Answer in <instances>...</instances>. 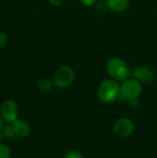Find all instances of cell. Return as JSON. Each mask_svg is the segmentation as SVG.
I'll use <instances>...</instances> for the list:
<instances>
[{
  "mask_svg": "<svg viewBox=\"0 0 157 158\" xmlns=\"http://www.w3.org/2000/svg\"><path fill=\"white\" fill-rule=\"evenodd\" d=\"M4 138H5V137H4V135H3V133H2V131H0V143H2V141L4 140Z\"/></svg>",
  "mask_w": 157,
  "mask_h": 158,
  "instance_id": "18",
  "label": "cell"
},
{
  "mask_svg": "<svg viewBox=\"0 0 157 158\" xmlns=\"http://www.w3.org/2000/svg\"><path fill=\"white\" fill-rule=\"evenodd\" d=\"M63 158H84L83 156L78 151H69L68 152Z\"/></svg>",
  "mask_w": 157,
  "mask_h": 158,
  "instance_id": "14",
  "label": "cell"
},
{
  "mask_svg": "<svg viewBox=\"0 0 157 158\" xmlns=\"http://www.w3.org/2000/svg\"><path fill=\"white\" fill-rule=\"evenodd\" d=\"M120 95V85L113 79L104 80L98 87L97 96L103 104H112Z\"/></svg>",
  "mask_w": 157,
  "mask_h": 158,
  "instance_id": "2",
  "label": "cell"
},
{
  "mask_svg": "<svg viewBox=\"0 0 157 158\" xmlns=\"http://www.w3.org/2000/svg\"><path fill=\"white\" fill-rule=\"evenodd\" d=\"M19 106L14 100H6L0 107V116L5 123L12 124L19 118Z\"/></svg>",
  "mask_w": 157,
  "mask_h": 158,
  "instance_id": "5",
  "label": "cell"
},
{
  "mask_svg": "<svg viewBox=\"0 0 157 158\" xmlns=\"http://www.w3.org/2000/svg\"><path fill=\"white\" fill-rule=\"evenodd\" d=\"M16 136L19 138H26L31 133V126L29 122L23 118H18L12 123Z\"/></svg>",
  "mask_w": 157,
  "mask_h": 158,
  "instance_id": "8",
  "label": "cell"
},
{
  "mask_svg": "<svg viewBox=\"0 0 157 158\" xmlns=\"http://www.w3.org/2000/svg\"><path fill=\"white\" fill-rule=\"evenodd\" d=\"M8 44V36L5 32H0V50L5 48Z\"/></svg>",
  "mask_w": 157,
  "mask_h": 158,
  "instance_id": "13",
  "label": "cell"
},
{
  "mask_svg": "<svg viewBox=\"0 0 157 158\" xmlns=\"http://www.w3.org/2000/svg\"><path fill=\"white\" fill-rule=\"evenodd\" d=\"M130 0H106L107 8L115 13H122L128 9Z\"/></svg>",
  "mask_w": 157,
  "mask_h": 158,
  "instance_id": "9",
  "label": "cell"
},
{
  "mask_svg": "<svg viewBox=\"0 0 157 158\" xmlns=\"http://www.w3.org/2000/svg\"><path fill=\"white\" fill-rule=\"evenodd\" d=\"M11 157V151L10 148L6 145L0 143V158H10Z\"/></svg>",
  "mask_w": 157,
  "mask_h": 158,
  "instance_id": "12",
  "label": "cell"
},
{
  "mask_svg": "<svg viewBox=\"0 0 157 158\" xmlns=\"http://www.w3.org/2000/svg\"><path fill=\"white\" fill-rule=\"evenodd\" d=\"M142 83L134 78L122 81V84L120 85V95L129 100L138 99V97L142 94Z\"/></svg>",
  "mask_w": 157,
  "mask_h": 158,
  "instance_id": "4",
  "label": "cell"
},
{
  "mask_svg": "<svg viewBox=\"0 0 157 158\" xmlns=\"http://www.w3.org/2000/svg\"><path fill=\"white\" fill-rule=\"evenodd\" d=\"M3 126H4V120H3V118H1V116H0V131L2 130Z\"/></svg>",
  "mask_w": 157,
  "mask_h": 158,
  "instance_id": "17",
  "label": "cell"
},
{
  "mask_svg": "<svg viewBox=\"0 0 157 158\" xmlns=\"http://www.w3.org/2000/svg\"><path fill=\"white\" fill-rule=\"evenodd\" d=\"M131 75L137 81L142 82H150L155 79L154 70L146 66H136L131 70Z\"/></svg>",
  "mask_w": 157,
  "mask_h": 158,
  "instance_id": "7",
  "label": "cell"
},
{
  "mask_svg": "<svg viewBox=\"0 0 157 158\" xmlns=\"http://www.w3.org/2000/svg\"><path fill=\"white\" fill-rule=\"evenodd\" d=\"M49 2L54 6H60L61 5H63L65 0H49Z\"/></svg>",
  "mask_w": 157,
  "mask_h": 158,
  "instance_id": "16",
  "label": "cell"
},
{
  "mask_svg": "<svg viewBox=\"0 0 157 158\" xmlns=\"http://www.w3.org/2000/svg\"><path fill=\"white\" fill-rule=\"evenodd\" d=\"M54 82L53 81L49 80V79H42L38 81L37 83V89L39 92L43 93V94H47L49 93L52 88H53Z\"/></svg>",
  "mask_w": 157,
  "mask_h": 158,
  "instance_id": "10",
  "label": "cell"
},
{
  "mask_svg": "<svg viewBox=\"0 0 157 158\" xmlns=\"http://www.w3.org/2000/svg\"><path fill=\"white\" fill-rule=\"evenodd\" d=\"M113 131L119 138H127L134 131V124L130 118H119L114 123Z\"/></svg>",
  "mask_w": 157,
  "mask_h": 158,
  "instance_id": "6",
  "label": "cell"
},
{
  "mask_svg": "<svg viewBox=\"0 0 157 158\" xmlns=\"http://www.w3.org/2000/svg\"><path fill=\"white\" fill-rule=\"evenodd\" d=\"M105 70L109 77L117 81H124L131 75L128 64L119 57H111L105 64Z\"/></svg>",
  "mask_w": 157,
  "mask_h": 158,
  "instance_id": "1",
  "label": "cell"
},
{
  "mask_svg": "<svg viewBox=\"0 0 157 158\" xmlns=\"http://www.w3.org/2000/svg\"><path fill=\"white\" fill-rule=\"evenodd\" d=\"M80 2L85 6H91L95 4L96 0H80Z\"/></svg>",
  "mask_w": 157,
  "mask_h": 158,
  "instance_id": "15",
  "label": "cell"
},
{
  "mask_svg": "<svg viewBox=\"0 0 157 158\" xmlns=\"http://www.w3.org/2000/svg\"><path fill=\"white\" fill-rule=\"evenodd\" d=\"M75 76V71L71 67L67 65L61 66L54 74V85L58 89H66L73 83Z\"/></svg>",
  "mask_w": 157,
  "mask_h": 158,
  "instance_id": "3",
  "label": "cell"
},
{
  "mask_svg": "<svg viewBox=\"0 0 157 158\" xmlns=\"http://www.w3.org/2000/svg\"><path fill=\"white\" fill-rule=\"evenodd\" d=\"M1 131H2V133H3L4 137H5L6 139H7V140H13V139H15V138L17 137L12 124L6 123V124L3 126Z\"/></svg>",
  "mask_w": 157,
  "mask_h": 158,
  "instance_id": "11",
  "label": "cell"
}]
</instances>
